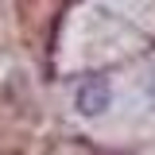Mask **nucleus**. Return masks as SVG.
I'll list each match as a JSON object with an SVG mask.
<instances>
[{"label": "nucleus", "mask_w": 155, "mask_h": 155, "mask_svg": "<svg viewBox=\"0 0 155 155\" xmlns=\"http://www.w3.org/2000/svg\"><path fill=\"white\" fill-rule=\"evenodd\" d=\"M109 81L105 78H85L81 85H78V109L85 116H97L101 109H109Z\"/></svg>", "instance_id": "f257e3e1"}]
</instances>
